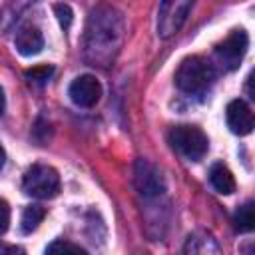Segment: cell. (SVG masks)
<instances>
[{"instance_id": "obj_13", "label": "cell", "mask_w": 255, "mask_h": 255, "mask_svg": "<svg viewBox=\"0 0 255 255\" xmlns=\"http://www.w3.org/2000/svg\"><path fill=\"white\" fill-rule=\"evenodd\" d=\"M46 215V209L40 207V205H28L22 213V219H20V227L24 233H32L34 229H38V225L42 223Z\"/></svg>"}, {"instance_id": "obj_1", "label": "cell", "mask_w": 255, "mask_h": 255, "mask_svg": "<svg viewBox=\"0 0 255 255\" xmlns=\"http://www.w3.org/2000/svg\"><path fill=\"white\" fill-rule=\"evenodd\" d=\"M122 18L120 14H116L114 8L104 6L90 14L86 28V52L94 66H106L110 60H114V54L122 42Z\"/></svg>"}, {"instance_id": "obj_7", "label": "cell", "mask_w": 255, "mask_h": 255, "mask_svg": "<svg viewBox=\"0 0 255 255\" xmlns=\"http://www.w3.org/2000/svg\"><path fill=\"white\" fill-rule=\"evenodd\" d=\"M135 187L143 197H159L165 191L159 169L145 159H137L135 163Z\"/></svg>"}, {"instance_id": "obj_16", "label": "cell", "mask_w": 255, "mask_h": 255, "mask_svg": "<svg viewBox=\"0 0 255 255\" xmlns=\"http://www.w3.org/2000/svg\"><path fill=\"white\" fill-rule=\"evenodd\" d=\"M46 255H88L80 245H74L70 241H54L48 245Z\"/></svg>"}, {"instance_id": "obj_15", "label": "cell", "mask_w": 255, "mask_h": 255, "mask_svg": "<svg viewBox=\"0 0 255 255\" xmlns=\"http://www.w3.org/2000/svg\"><path fill=\"white\" fill-rule=\"evenodd\" d=\"M52 74H54V68L48 66V64H42V66L30 68V70L26 72V78H28V82L34 84V86H46V84L50 82Z\"/></svg>"}, {"instance_id": "obj_20", "label": "cell", "mask_w": 255, "mask_h": 255, "mask_svg": "<svg viewBox=\"0 0 255 255\" xmlns=\"http://www.w3.org/2000/svg\"><path fill=\"white\" fill-rule=\"evenodd\" d=\"M4 106H6V100H4V90L0 88V114L4 112Z\"/></svg>"}, {"instance_id": "obj_21", "label": "cell", "mask_w": 255, "mask_h": 255, "mask_svg": "<svg viewBox=\"0 0 255 255\" xmlns=\"http://www.w3.org/2000/svg\"><path fill=\"white\" fill-rule=\"evenodd\" d=\"M4 161H6V151H4V147L0 145V169L4 167Z\"/></svg>"}, {"instance_id": "obj_11", "label": "cell", "mask_w": 255, "mask_h": 255, "mask_svg": "<svg viewBox=\"0 0 255 255\" xmlns=\"http://www.w3.org/2000/svg\"><path fill=\"white\" fill-rule=\"evenodd\" d=\"M185 255H223L213 235L205 231H197L187 237L185 243Z\"/></svg>"}, {"instance_id": "obj_6", "label": "cell", "mask_w": 255, "mask_h": 255, "mask_svg": "<svg viewBox=\"0 0 255 255\" xmlns=\"http://www.w3.org/2000/svg\"><path fill=\"white\" fill-rule=\"evenodd\" d=\"M189 10H191V4L189 2H183V0L163 2L159 6V16H157V34L161 38L173 36L183 26Z\"/></svg>"}, {"instance_id": "obj_22", "label": "cell", "mask_w": 255, "mask_h": 255, "mask_svg": "<svg viewBox=\"0 0 255 255\" xmlns=\"http://www.w3.org/2000/svg\"><path fill=\"white\" fill-rule=\"evenodd\" d=\"M12 255H24L20 249H12Z\"/></svg>"}, {"instance_id": "obj_19", "label": "cell", "mask_w": 255, "mask_h": 255, "mask_svg": "<svg viewBox=\"0 0 255 255\" xmlns=\"http://www.w3.org/2000/svg\"><path fill=\"white\" fill-rule=\"evenodd\" d=\"M12 249H14V247H8V245L0 243V255H12Z\"/></svg>"}, {"instance_id": "obj_17", "label": "cell", "mask_w": 255, "mask_h": 255, "mask_svg": "<svg viewBox=\"0 0 255 255\" xmlns=\"http://www.w3.org/2000/svg\"><path fill=\"white\" fill-rule=\"evenodd\" d=\"M54 12H56V16H58L62 28H68V26L72 24V8H70L68 4H56V6H54Z\"/></svg>"}, {"instance_id": "obj_12", "label": "cell", "mask_w": 255, "mask_h": 255, "mask_svg": "<svg viewBox=\"0 0 255 255\" xmlns=\"http://www.w3.org/2000/svg\"><path fill=\"white\" fill-rule=\"evenodd\" d=\"M209 183L221 195H231L235 191V177L229 171V167L223 165V163H213L211 165V169H209Z\"/></svg>"}, {"instance_id": "obj_3", "label": "cell", "mask_w": 255, "mask_h": 255, "mask_svg": "<svg viewBox=\"0 0 255 255\" xmlns=\"http://www.w3.org/2000/svg\"><path fill=\"white\" fill-rule=\"evenodd\" d=\"M167 137L171 147L189 161H199L209 149V139L197 126H175Z\"/></svg>"}, {"instance_id": "obj_5", "label": "cell", "mask_w": 255, "mask_h": 255, "mask_svg": "<svg viewBox=\"0 0 255 255\" xmlns=\"http://www.w3.org/2000/svg\"><path fill=\"white\" fill-rule=\"evenodd\" d=\"M247 46H249L247 32L243 28L231 30L229 36L215 46V62L219 64L221 70L231 72V70L239 68V64L247 52Z\"/></svg>"}, {"instance_id": "obj_14", "label": "cell", "mask_w": 255, "mask_h": 255, "mask_svg": "<svg viewBox=\"0 0 255 255\" xmlns=\"http://www.w3.org/2000/svg\"><path fill=\"white\" fill-rule=\"evenodd\" d=\"M255 217H253V203L247 201L235 211V229L239 233H249L253 229Z\"/></svg>"}, {"instance_id": "obj_4", "label": "cell", "mask_w": 255, "mask_h": 255, "mask_svg": "<svg viewBox=\"0 0 255 255\" xmlns=\"http://www.w3.org/2000/svg\"><path fill=\"white\" fill-rule=\"evenodd\" d=\"M22 187L28 195L36 199H50V197H56L60 191V175L54 167L36 163L24 173Z\"/></svg>"}, {"instance_id": "obj_10", "label": "cell", "mask_w": 255, "mask_h": 255, "mask_svg": "<svg viewBox=\"0 0 255 255\" xmlns=\"http://www.w3.org/2000/svg\"><path fill=\"white\" fill-rule=\"evenodd\" d=\"M14 44L22 56H36L44 48V36L36 26H22L16 34Z\"/></svg>"}, {"instance_id": "obj_9", "label": "cell", "mask_w": 255, "mask_h": 255, "mask_svg": "<svg viewBox=\"0 0 255 255\" xmlns=\"http://www.w3.org/2000/svg\"><path fill=\"white\" fill-rule=\"evenodd\" d=\"M225 120H227L229 129L237 135H247L253 129V114H251V108L243 100H233L227 104Z\"/></svg>"}, {"instance_id": "obj_2", "label": "cell", "mask_w": 255, "mask_h": 255, "mask_svg": "<svg viewBox=\"0 0 255 255\" xmlns=\"http://www.w3.org/2000/svg\"><path fill=\"white\" fill-rule=\"evenodd\" d=\"M213 80H215L213 66L199 56L185 58L175 72V86L187 96L205 94L211 88Z\"/></svg>"}, {"instance_id": "obj_18", "label": "cell", "mask_w": 255, "mask_h": 255, "mask_svg": "<svg viewBox=\"0 0 255 255\" xmlns=\"http://www.w3.org/2000/svg\"><path fill=\"white\" fill-rule=\"evenodd\" d=\"M10 225V207L4 199H0V233H4Z\"/></svg>"}, {"instance_id": "obj_8", "label": "cell", "mask_w": 255, "mask_h": 255, "mask_svg": "<svg viewBox=\"0 0 255 255\" xmlns=\"http://www.w3.org/2000/svg\"><path fill=\"white\" fill-rule=\"evenodd\" d=\"M68 96H70V100L76 106H80V108H92L102 98V86H100V82L94 76L84 74V76H78L70 84Z\"/></svg>"}]
</instances>
